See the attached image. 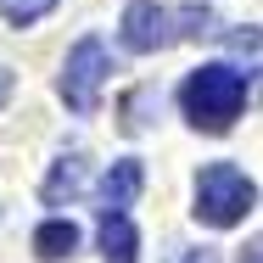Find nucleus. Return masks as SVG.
<instances>
[{"label":"nucleus","instance_id":"2","mask_svg":"<svg viewBox=\"0 0 263 263\" xmlns=\"http://www.w3.org/2000/svg\"><path fill=\"white\" fill-rule=\"evenodd\" d=\"M179 106H185L191 129L224 135V129L241 118V106H247V73L230 67V62H202V67L185 73V84H179Z\"/></svg>","mask_w":263,"mask_h":263},{"label":"nucleus","instance_id":"13","mask_svg":"<svg viewBox=\"0 0 263 263\" xmlns=\"http://www.w3.org/2000/svg\"><path fill=\"white\" fill-rule=\"evenodd\" d=\"M11 90H17V73H11V67H6V62H0V106L11 101Z\"/></svg>","mask_w":263,"mask_h":263},{"label":"nucleus","instance_id":"6","mask_svg":"<svg viewBox=\"0 0 263 263\" xmlns=\"http://www.w3.org/2000/svg\"><path fill=\"white\" fill-rule=\"evenodd\" d=\"M140 191H146V168H140V157H118V162L101 174V185H96V208H101V218L129 213Z\"/></svg>","mask_w":263,"mask_h":263},{"label":"nucleus","instance_id":"8","mask_svg":"<svg viewBox=\"0 0 263 263\" xmlns=\"http://www.w3.org/2000/svg\"><path fill=\"white\" fill-rule=\"evenodd\" d=\"M96 241H101V258H106V263H135V258H140V230L129 224V213L101 218Z\"/></svg>","mask_w":263,"mask_h":263},{"label":"nucleus","instance_id":"1","mask_svg":"<svg viewBox=\"0 0 263 263\" xmlns=\"http://www.w3.org/2000/svg\"><path fill=\"white\" fill-rule=\"evenodd\" d=\"M208 34H224L208 6L129 0V11H123V23H118L123 51H135V56H157V51H168V45H179V40H208Z\"/></svg>","mask_w":263,"mask_h":263},{"label":"nucleus","instance_id":"3","mask_svg":"<svg viewBox=\"0 0 263 263\" xmlns=\"http://www.w3.org/2000/svg\"><path fill=\"white\" fill-rule=\"evenodd\" d=\"M252 208H258V185H252L235 162H208V168H196V185H191V213H196V224L230 230V224H241Z\"/></svg>","mask_w":263,"mask_h":263},{"label":"nucleus","instance_id":"11","mask_svg":"<svg viewBox=\"0 0 263 263\" xmlns=\"http://www.w3.org/2000/svg\"><path fill=\"white\" fill-rule=\"evenodd\" d=\"M157 101V90H152V84H146V90H135V96H129V101H123V129H129V135H146V129H152V118H146V106Z\"/></svg>","mask_w":263,"mask_h":263},{"label":"nucleus","instance_id":"7","mask_svg":"<svg viewBox=\"0 0 263 263\" xmlns=\"http://www.w3.org/2000/svg\"><path fill=\"white\" fill-rule=\"evenodd\" d=\"M79 241H84V235H79L73 218H45V224L34 230V258L40 263H62V258L79 252Z\"/></svg>","mask_w":263,"mask_h":263},{"label":"nucleus","instance_id":"10","mask_svg":"<svg viewBox=\"0 0 263 263\" xmlns=\"http://www.w3.org/2000/svg\"><path fill=\"white\" fill-rule=\"evenodd\" d=\"M56 0H0V17L11 23V28H28V23H40V17H51Z\"/></svg>","mask_w":263,"mask_h":263},{"label":"nucleus","instance_id":"9","mask_svg":"<svg viewBox=\"0 0 263 263\" xmlns=\"http://www.w3.org/2000/svg\"><path fill=\"white\" fill-rule=\"evenodd\" d=\"M218 40H224V51L235 56L247 73H258V79H263V28H224Z\"/></svg>","mask_w":263,"mask_h":263},{"label":"nucleus","instance_id":"4","mask_svg":"<svg viewBox=\"0 0 263 263\" xmlns=\"http://www.w3.org/2000/svg\"><path fill=\"white\" fill-rule=\"evenodd\" d=\"M106 73H112V51H106V40H101V34H84V40H73V51L62 56V73H56V96L67 101V112H79V118H96Z\"/></svg>","mask_w":263,"mask_h":263},{"label":"nucleus","instance_id":"12","mask_svg":"<svg viewBox=\"0 0 263 263\" xmlns=\"http://www.w3.org/2000/svg\"><path fill=\"white\" fill-rule=\"evenodd\" d=\"M162 263H218V252L213 247H168Z\"/></svg>","mask_w":263,"mask_h":263},{"label":"nucleus","instance_id":"5","mask_svg":"<svg viewBox=\"0 0 263 263\" xmlns=\"http://www.w3.org/2000/svg\"><path fill=\"white\" fill-rule=\"evenodd\" d=\"M84 179H90V152H84V146H67V152L51 162L45 185H40V202H45V208H73L79 191H84Z\"/></svg>","mask_w":263,"mask_h":263}]
</instances>
